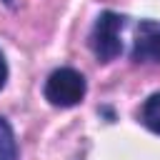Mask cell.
<instances>
[{"mask_svg": "<svg viewBox=\"0 0 160 160\" xmlns=\"http://www.w3.org/2000/svg\"><path fill=\"white\" fill-rule=\"evenodd\" d=\"M128 28V18L115 10H102L92 22L88 35V45L98 62H112L122 55V32Z\"/></svg>", "mask_w": 160, "mask_h": 160, "instance_id": "cell-1", "label": "cell"}, {"mask_svg": "<svg viewBox=\"0 0 160 160\" xmlns=\"http://www.w3.org/2000/svg\"><path fill=\"white\" fill-rule=\"evenodd\" d=\"M85 92H88L85 75L68 65L55 68L42 85V95L52 108H75L85 100Z\"/></svg>", "mask_w": 160, "mask_h": 160, "instance_id": "cell-2", "label": "cell"}, {"mask_svg": "<svg viewBox=\"0 0 160 160\" xmlns=\"http://www.w3.org/2000/svg\"><path fill=\"white\" fill-rule=\"evenodd\" d=\"M132 62H160V20H140L130 48Z\"/></svg>", "mask_w": 160, "mask_h": 160, "instance_id": "cell-3", "label": "cell"}, {"mask_svg": "<svg viewBox=\"0 0 160 160\" xmlns=\"http://www.w3.org/2000/svg\"><path fill=\"white\" fill-rule=\"evenodd\" d=\"M138 122L142 128H148L150 132L160 135V90L142 100V105L138 110Z\"/></svg>", "mask_w": 160, "mask_h": 160, "instance_id": "cell-4", "label": "cell"}, {"mask_svg": "<svg viewBox=\"0 0 160 160\" xmlns=\"http://www.w3.org/2000/svg\"><path fill=\"white\" fill-rule=\"evenodd\" d=\"M0 160H18V140L5 118H0Z\"/></svg>", "mask_w": 160, "mask_h": 160, "instance_id": "cell-5", "label": "cell"}, {"mask_svg": "<svg viewBox=\"0 0 160 160\" xmlns=\"http://www.w3.org/2000/svg\"><path fill=\"white\" fill-rule=\"evenodd\" d=\"M5 82H8V60H5V55L0 50V90L5 88Z\"/></svg>", "mask_w": 160, "mask_h": 160, "instance_id": "cell-6", "label": "cell"}, {"mask_svg": "<svg viewBox=\"0 0 160 160\" xmlns=\"http://www.w3.org/2000/svg\"><path fill=\"white\" fill-rule=\"evenodd\" d=\"M2 2H5L8 8H12V5H15V0H2Z\"/></svg>", "mask_w": 160, "mask_h": 160, "instance_id": "cell-7", "label": "cell"}]
</instances>
